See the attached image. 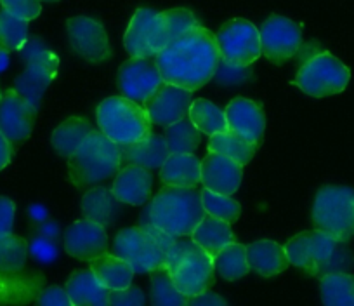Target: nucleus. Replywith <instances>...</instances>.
Segmentation results:
<instances>
[{
    "mask_svg": "<svg viewBox=\"0 0 354 306\" xmlns=\"http://www.w3.org/2000/svg\"><path fill=\"white\" fill-rule=\"evenodd\" d=\"M219 60L216 35L198 26L160 51L155 64L163 82L195 93L214 79Z\"/></svg>",
    "mask_w": 354,
    "mask_h": 306,
    "instance_id": "f257e3e1",
    "label": "nucleus"
},
{
    "mask_svg": "<svg viewBox=\"0 0 354 306\" xmlns=\"http://www.w3.org/2000/svg\"><path fill=\"white\" fill-rule=\"evenodd\" d=\"M203 216L205 210H203L200 192H196L195 188L163 186L153 197L141 221L153 224L172 239H183L192 235Z\"/></svg>",
    "mask_w": 354,
    "mask_h": 306,
    "instance_id": "f03ea898",
    "label": "nucleus"
},
{
    "mask_svg": "<svg viewBox=\"0 0 354 306\" xmlns=\"http://www.w3.org/2000/svg\"><path fill=\"white\" fill-rule=\"evenodd\" d=\"M285 253L290 264L319 278L323 275L347 271L353 263V256L342 242H337L319 230L292 237L285 246Z\"/></svg>",
    "mask_w": 354,
    "mask_h": 306,
    "instance_id": "7ed1b4c3",
    "label": "nucleus"
},
{
    "mask_svg": "<svg viewBox=\"0 0 354 306\" xmlns=\"http://www.w3.org/2000/svg\"><path fill=\"white\" fill-rule=\"evenodd\" d=\"M68 161V179L77 188H87L117 176L122 168V148L101 131H94Z\"/></svg>",
    "mask_w": 354,
    "mask_h": 306,
    "instance_id": "20e7f679",
    "label": "nucleus"
},
{
    "mask_svg": "<svg viewBox=\"0 0 354 306\" xmlns=\"http://www.w3.org/2000/svg\"><path fill=\"white\" fill-rule=\"evenodd\" d=\"M170 235L149 223L125 228L113 240V254L127 261L134 273H151L165 267L167 253L174 244Z\"/></svg>",
    "mask_w": 354,
    "mask_h": 306,
    "instance_id": "39448f33",
    "label": "nucleus"
},
{
    "mask_svg": "<svg viewBox=\"0 0 354 306\" xmlns=\"http://www.w3.org/2000/svg\"><path fill=\"white\" fill-rule=\"evenodd\" d=\"M163 268L176 287L188 298L209 291L214 284V258L200 249L192 239L174 240Z\"/></svg>",
    "mask_w": 354,
    "mask_h": 306,
    "instance_id": "423d86ee",
    "label": "nucleus"
},
{
    "mask_svg": "<svg viewBox=\"0 0 354 306\" xmlns=\"http://www.w3.org/2000/svg\"><path fill=\"white\" fill-rule=\"evenodd\" d=\"M96 120L101 132L120 148L151 134L153 124L142 105L125 96H111L101 101L96 110Z\"/></svg>",
    "mask_w": 354,
    "mask_h": 306,
    "instance_id": "0eeeda50",
    "label": "nucleus"
},
{
    "mask_svg": "<svg viewBox=\"0 0 354 306\" xmlns=\"http://www.w3.org/2000/svg\"><path fill=\"white\" fill-rule=\"evenodd\" d=\"M313 224L337 242L354 237V188L328 185L316 193L313 204Z\"/></svg>",
    "mask_w": 354,
    "mask_h": 306,
    "instance_id": "6e6552de",
    "label": "nucleus"
},
{
    "mask_svg": "<svg viewBox=\"0 0 354 306\" xmlns=\"http://www.w3.org/2000/svg\"><path fill=\"white\" fill-rule=\"evenodd\" d=\"M349 80V68L328 51H319L304 57L292 84L308 96L325 98L342 93Z\"/></svg>",
    "mask_w": 354,
    "mask_h": 306,
    "instance_id": "1a4fd4ad",
    "label": "nucleus"
},
{
    "mask_svg": "<svg viewBox=\"0 0 354 306\" xmlns=\"http://www.w3.org/2000/svg\"><path fill=\"white\" fill-rule=\"evenodd\" d=\"M221 60L227 63L252 66L261 57V32L254 23L234 18L221 26L216 35Z\"/></svg>",
    "mask_w": 354,
    "mask_h": 306,
    "instance_id": "9d476101",
    "label": "nucleus"
},
{
    "mask_svg": "<svg viewBox=\"0 0 354 306\" xmlns=\"http://www.w3.org/2000/svg\"><path fill=\"white\" fill-rule=\"evenodd\" d=\"M124 46L131 57L155 60L156 54L169 46L160 12L146 8L138 9L127 26Z\"/></svg>",
    "mask_w": 354,
    "mask_h": 306,
    "instance_id": "9b49d317",
    "label": "nucleus"
},
{
    "mask_svg": "<svg viewBox=\"0 0 354 306\" xmlns=\"http://www.w3.org/2000/svg\"><path fill=\"white\" fill-rule=\"evenodd\" d=\"M66 32L71 49L87 63L100 64L113 56L106 30L97 19L75 16L66 21Z\"/></svg>",
    "mask_w": 354,
    "mask_h": 306,
    "instance_id": "f8f14e48",
    "label": "nucleus"
},
{
    "mask_svg": "<svg viewBox=\"0 0 354 306\" xmlns=\"http://www.w3.org/2000/svg\"><path fill=\"white\" fill-rule=\"evenodd\" d=\"M302 47V26L285 16H270L261 26V49L271 63L283 64Z\"/></svg>",
    "mask_w": 354,
    "mask_h": 306,
    "instance_id": "ddd939ff",
    "label": "nucleus"
},
{
    "mask_svg": "<svg viewBox=\"0 0 354 306\" xmlns=\"http://www.w3.org/2000/svg\"><path fill=\"white\" fill-rule=\"evenodd\" d=\"M192 101V91L163 82L142 103V108L148 114L151 124L160 125V127H169V125L177 124V122L188 118Z\"/></svg>",
    "mask_w": 354,
    "mask_h": 306,
    "instance_id": "4468645a",
    "label": "nucleus"
},
{
    "mask_svg": "<svg viewBox=\"0 0 354 306\" xmlns=\"http://www.w3.org/2000/svg\"><path fill=\"white\" fill-rule=\"evenodd\" d=\"M163 84L162 73L155 61L131 57L118 70V89L122 96L142 105Z\"/></svg>",
    "mask_w": 354,
    "mask_h": 306,
    "instance_id": "2eb2a0df",
    "label": "nucleus"
},
{
    "mask_svg": "<svg viewBox=\"0 0 354 306\" xmlns=\"http://www.w3.org/2000/svg\"><path fill=\"white\" fill-rule=\"evenodd\" d=\"M39 108L33 107L25 96L9 89L0 98V132L11 145H18L30 138L35 125Z\"/></svg>",
    "mask_w": 354,
    "mask_h": 306,
    "instance_id": "dca6fc26",
    "label": "nucleus"
},
{
    "mask_svg": "<svg viewBox=\"0 0 354 306\" xmlns=\"http://www.w3.org/2000/svg\"><path fill=\"white\" fill-rule=\"evenodd\" d=\"M64 251L75 260H97L108 253L106 228L85 217L75 221L64 232Z\"/></svg>",
    "mask_w": 354,
    "mask_h": 306,
    "instance_id": "f3484780",
    "label": "nucleus"
},
{
    "mask_svg": "<svg viewBox=\"0 0 354 306\" xmlns=\"http://www.w3.org/2000/svg\"><path fill=\"white\" fill-rule=\"evenodd\" d=\"M227 122V131L241 136L248 143L259 148L264 138L266 117L264 110L257 101L247 98H234L224 110Z\"/></svg>",
    "mask_w": 354,
    "mask_h": 306,
    "instance_id": "a211bd4d",
    "label": "nucleus"
},
{
    "mask_svg": "<svg viewBox=\"0 0 354 306\" xmlns=\"http://www.w3.org/2000/svg\"><path fill=\"white\" fill-rule=\"evenodd\" d=\"M243 179V165L219 153L209 152L202 161V185L221 195H233Z\"/></svg>",
    "mask_w": 354,
    "mask_h": 306,
    "instance_id": "6ab92c4d",
    "label": "nucleus"
},
{
    "mask_svg": "<svg viewBox=\"0 0 354 306\" xmlns=\"http://www.w3.org/2000/svg\"><path fill=\"white\" fill-rule=\"evenodd\" d=\"M153 186V176L148 169L139 165L127 164L120 168L115 176L111 192L120 204L129 206H142L149 200Z\"/></svg>",
    "mask_w": 354,
    "mask_h": 306,
    "instance_id": "aec40b11",
    "label": "nucleus"
},
{
    "mask_svg": "<svg viewBox=\"0 0 354 306\" xmlns=\"http://www.w3.org/2000/svg\"><path fill=\"white\" fill-rule=\"evenodd\" d=\"M160 181L172 188H195L202 183V161L193 153H170L160 168Z\"/></svg>",
    "mask_w": 354,
    "mask_h": 306,
    "instance_id": "412c9836",
    "label": "nucleus"
},
{
    "mask_svg": "<svg viewBox=\"0 0 354 306\" xmlns=\"http://www.w3.org/2000/svg\"><path fill=\"white\" fill-rule=\"evenodd\" d=\"M247 260L250 271L264 278L283 273L290 264L285 253V246H280L274 240L252 242L250 246H247Z\"/></svg>",
    "mask_w": 354,
    "mask_h": 306,
    "instance_id": "4be33fe9",
    "label": "nucleus"
},
{
    "mask_svg": "<svg viewBox=\"0 0 354 306\" xmlns=\"http://www.w3.org/2000/svg\"><path fill=\"white\" fill-rule=\"evenodd\" d=\"M169 155L165 138L153 132L134 145L122 146V162H125V165L134 164L148 171L162 168Z\"/></svg>",
    "mask_w": 354,
    "mask_h": 306,
    "instance_id": "5701e85b",
    "label": "nucleus"
},
{
    "mask_svg": "<svg viewBox=\"0 0 354 306\" xmlns=\"http://www.w3.org/2000/svg\"><path fill=\"white\" fill-rule=\"evenodd\" d=\"M66 292L75 306H108V291L91 270H77L66 282Z\"/></svg>",
    "mask_w": 354,
    "mask_h": 306,
    "instance_id": "b1692460",
    "label": "nucleus"
},
{
    "mask_svg": "<svg viewBox=\"0 0 354 306\" xmlns=\"http://www.w3.org/2000/svg\"><path fill=\"white\" fill-rule=\"evenodd\" d=\"M189 237L200 249H203L212 258L219 251H223L227 244L234 242V233L231 230V224L209 216V214L203 216V219L196 224V228Z\"/></svg>",
    "mask_w": 354,
    "mask_h": 306,
    "instance_id": "393cba45",
    "label": "nucleus"
},
{
    "mask_svg": "<svg viewBox=\"0 0 354 306\" xmlns=\"http://www.w3.org/2000/svg\"><path fill=\"white\" fill-rule=\"evenodd\" d=\"M82 214L85 219L100 223L101 226H111L120 213V202L108 188H93L82 197Z\"/></svg>",
    "mask_w": 354,
    "mask_h": 306,
    "instance_id": "a878e982",
    "label": "nucleus"
},
{
    "mask_svg": "<svg viewBox=\"0 0 354 306\" xmlns=\"http://www.w3.org/2000/svg\"><path fill=\"white\" fill-rule=\"evenodd\" d=\"M91 271L108 291L127 289L129 285H132V278H134V270L127 261L108 253L91 261Z\"/></svg>",
    "mask_w": 354,
    "mask_h": 306,
    "instance_id": "bb28decb",
    "label": "nucleus"
},
{
    "mask_svg": "<svg viewBox=\"0 0 354 306\" xmlns=\"http://www.w3.org/2000/svg\"><path fill=\"white\" fill-rule=\"evenodd\" d=\"M56 68H50L39 63H26V68L23 70V73L16 79L15 91H18L21 96H25L33 107L39 108L44 93L53 84V80L56 79Z\"/></svg>",
    "mask_w": 354,
    "mask_h": 306,
    "instance_id": "cd10ccee",
    "label": "nucleus"
},
{
    "mask_svg": "<svg viewBox=\"0 0 354 306\" xmlns=\"http://www.w3.org/2000/svg\"><path fill=\"white\" fill-rule=\"evenodd\" d=\"M96 129L93 127V124L85 118L80 117H70L68 120H64L63 124L57 125L54 129L53 136H50V145L56 150L57 155L64 159H70L73 155L75 150L93 134Z\"/></svg>",
    "mask_w": 354,
    "mask_h": 306,
    "instance_id": "c85d7f7f",
    "label": "nucleus"
},
{
    "mask_svg": "<svg viewBox=\"0 0 354 306\" xmlns=\"http://www.w3.org/2000/svg\"><path fill=\"white\" fill-rule=\"evenodd\" d=\"M319 294L323 306H354V275L347 271L323 275Z\"/></svg>",
    "mask_w": 354,
    "mask_h": 306,
    "instance_id": "c756f323",
    "label": "nucleus"
},
{
    "mask_svg": "<svg viewBox=\"0 0 354 306\" xmlns=\"http://www.w3.org/2000/svg\"><path fill=\"white\" fill-rule=\"evenodd\" d=\"M188 118L202 134L214 136L227 131V122L224 110H221L216 103L205 100V98H198V100L192 101Z\"/></svg>",
    "mask_w": 354,
    "mask_h": 306,
    "instance_id": "7c9ffc66",
    "label": "nucleus"
},
{
    "mask_svg": "<svg viewBox=\"0 0 354 306\" xmlns=\"http://www.w3.org/2000/svg\"><path fill=\"white\" fill-rule=\"evenodd\" d=\"M207 148H209V152L219 153L223 157L231 159V161L238 162L241 165H247L254 159L255 150H257L247 139H243L241 136L234 134L231 131H224L219 132V134L210 136Z\"/></svg>",
    "mask_w": 354,
    "mask_h": 306,
    "instance_id": "2f4dec72",
    "label": "nucleus"
},
{
    "mask_svg": "<svg viewBox=\"0 0 354 306\" xmlns=\"http://www.w3.org/2000/svg\"><path fill=\"white\" fill-rule=\"evenodd\" d=\"M214 270L224 280H240L250 271L247 260V247L238 242H231L214 256Z\"/></svg>",
    "mask_w": 354,
    "mask_h": 306,
    "instance_id": "473e14b6",
    "label": "nucleus"
},
{
    "mask_svg": "<svg viewBox=\"0 0 354 306\" xmlns=\"http://www.w3.org/2000/svg\"><path fill=\"white\" fill-rule=\"evenodd\" d=\"M19 271L4 273L0 271V305H19L28 303L35 296L37 287L42 284V277H18ZM40 289V287H39Z\"/></svg>",
    "mask_w": 354,
    "mask_h": 306,
    "instance_id": "72a5a7b5",
    "label": "nucleus"
},
{
    "mask_svg": "<svg viewBox=\"0 0 354 306\" xmlns=\"http://www.w3.org/2000/svg\"><path fill=\"white\" fill-rule=\"evenodd\" d=\"M149 299L151 306H186L188 296L183 294L172 282L165 268L151 271L149 278Z\"/></svg>",
    "mask_w": 354,
    "mask_h": 306,
    "instance_id": "f704fd0d",
    "label": "nucleus"
},
{
    "mask_svg": "<svg viewBox=\"0 0 354 306\" xmlns=\"http://www.w3.org/2000/svg\"><path fill=\"white\" fill-rule=\"evenodd\" d=\"M169 153H193L200 146L202 132L193 125L189 118L165 127L163 134Z\"/></svg>",
    "mask_w": 354,
    "mask_h": 306,
    "instance_id": "c9c22d12",
    "label": "nucleus"
},
{
    "mask_svg": "<svg viewBox=\"0 0 354 306\" xmlns=\"http://www.w3.org/2000/svg\"><path fill=\"white\" fill-rule=\"evenodd\" d=\"M28 256V244L23 237L8 233L0 235V271L15 273L25 268Z\"/></svg>",
    "mask_w": 354,
    "mask_h": 306,
    "instance_id": "e433bc0d",
    "label": "nucleus"
},
{
    "mask_svg": "<svg viewBox=\"0 0 354 306\" xmlns=\"http://www.w3.org/2000/svg\"><path fill=\"white\" fill-rule=\"evenodd\" d=\"M28 42V21L15 18L8 11H0V49L21 51Z\"/></svg>",
    "mask_w": 354,
    "mask_h": 306,
    "instance_id": "4c0bfd02",
    "label": "nucleus"
},
{
    "mask_svg": "<svg viewBox=\"0 0 354 306\" xmlns=\"http://www.w3.org/2000/svg\"><path fill=\"white\" fill-rule=\"evenodd\" d=\"M200 195H202L203 210L209 216L223 219L230 224L240 217V204L231 195H221V193H214L210 190H203V192H200Z\"/></svg>",
    "mask_w": 354,
    "mask_h": 306,
    "instance_id": "58836bf2",
    "label": "nucleus"
},
{
    "mask_svg": "<svg viewBox=\"0 0 354 306\" xmlns=\"http://www.w3.org/2000/svg\"><path fill=\"white\" fill-rule=\"evenodd\" d=\"M160 16H162L163 30H165L169 44H172L174 40H177L179 37L185 35V33L202 26L200 25L198 18H196L189 9H169V11L160 12Z\"/></svg>",
    "mask_w": 354,
    "mask_h": 306,
    "instance_id": "ea45409f",
    "label": "nucleus"
},
{
    "mask_svg": "<svg viewBox=\"0 0 354 306\" xmlns=\"http://www.w3.org/2000/svg\"><path fill=\"white\" fill-rule=\"evenodd\" d=\"M21 57L25 63H39V64H46V66L56 68L59 70V57L39 39H32L21 47Z\"/></svg>",
    "mask_w": 354,
    "mask_h": 306,
    "instance_id": "a19ab883",
    "label": "nucleus"
},
{
    "mask_svg": "<svg viewBox=\"0 0 354 306\" xmlns=\"http://www.w3.org/2000/svg\"><path fill=\"white\" fill-rule=\"evenodd\" d=\"M252 77L250 66H240V64L227 63V61L219 60L217 70L214 73V79L221 86H238V84L247 82Z\"/></svg>",
    "mask_w": 354,
    "mask_h": 306,
    "instance_id": "79ce46f5",
    "label": "nucleus"
},
{
    "mask_svg": "<svg viewBox=\"0 0 354 306\" xmlns=\"http://www.w3.org/2000/svg\"><path fill=\"white\" fill-rule=\"evenodd\" d=\"M2 9L12 15L15 18L25 19V21H32V19L39 18L42 12V6L40 0H0Z\"/></svg>",
    "mask_w": 354,
    "mask_h": 306,
    "instance_id": "37998d69",
    "label": "nucleus"
},
{
    "mask_svg": "<svg viewBox=\"0 0 354 306\" xmlns=\"http://www.w3.org/2000/svg\"><path fill=\"white\" fill-rule=\"evenodd\" d=\"M146 296L141 287L129 285L127 289L110 291L108 294V306H145Z\"/></svg>",
    "mask_w": 354,
    "mask_h": 306,
    "instance_id": "c03bdc74",
    "label": "nucleus"
},
{
    "mask_svg": "<svg viewBox=\"0 0 354 306\" xmlns=\"http://www.w3.org/2000/svg\"><path fill=\"white\" fill-rule=\"evenodd\" d=\"M35 306H75L73 301L68 296L66 289L57 287H46L44 291H40V294L37 296V305Z\"/></svg>",
    "mask_w": 354,
    "mask_h": 306,
    "instance_id": "a18cd8bd",
    "label": "nucleus"
},
{
    "mask_svg": "<svg viewBox=\"0 0 354 306\" xmlns=\"http://www.w3.org/2000/svg\"><path fill=\"white\" fill-rule=\"evenodd\" d=\"M16 216V204L9 197L0 195V235L12 233Z\"/></svg>",
    "mask_w": 354,
    "mask_h": 306,
    "instance_id": "49530a36",
    "label": "nucleus"
},
{
    "mask_svg": "<svg viewBox=\"0 0 354 306\" xmlns=\"http://www.w3.org/2000/svg\"><path fill=\"white\" fill-rule=\"evenodd\" d=\"M186 306H227V303L223 296L216 294V292L205 291L188 298V305Z\"/></svg>",
    "mask_w": 354,
    "mask_h": 306,
    "instance_id": "de8ad7c7",
    "label": "nucleus"
},
{
    "mask_svg": "<svg viewBox=\"0 0 354 306\" xmlns=\"http://www.w3.org/2000/svg\"><path fill=\"white\" fill-rule=\"evenodd\" d=\"M12 155H15L12 145L8 141V138H6V136L0 132V171L11 164Z\"/></svg>",
    "mask_w": 354,
    "mask_h": 306,
    "instance_id": "09e8293b",
    "label": "nucleus"
},
{
    "mask_svg": "<svg viewBox=\"0 0 354 306\" xmlns=\"http://www.w3.org/2000/svg\"><path fill=\"white\" fill-rule=\"evenodd\" d=\"M9 66V51L0 49V71H4Z\"/></svg>",
    "mask_w": 354,
    "mask_h": 306,
    "instance_id": "8fccbe9b",
    "label": "nucleus"
},
{
    "mask_svg": "<svg viewBox=\"0 0 354 306\" xmlns=\"http://www.w3.org/2000/svg\"><path fill=\"white\" fill-rule=\"evenodd\" d=\"M40 2H57V0H40Z\"/></svg>",
    "mask_w": 354,
    "mask_h": 306,
    "instance_id": "3c124183",
    "label": "nucleus"
},
{
    "mask_svg": "<svg viewBox=\"0 0 354 306\" xmlns=\"http://www.w3.org/2000/svg\"><path fill=\"white\" fill-rule=\"evenodd\" d=\"M0 98H2V91H0Z\"/></svg>",
    "mask_w": 354,
    "mask_h": 306,
    "instance_id": "603ef678",
    "label": "nucleus"
}]
</instances>
